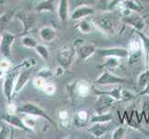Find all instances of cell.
<instances>
[{"mask_svg":"<svg viewBox=\"0 0 149 139\" xmlns=\"http://www.w3.org/2000/svg\"><path fill=\"white\" fill-rule=\"evenodd\" d=\"M95 27L100 33L106 35H114L118 33L119 24L121 19H119L116 15L109 12H103L92 19Z\"/></svg>","mask_w":149,"mask_h":139,"instance_id":"1","label":"cell"},{"mask_svg":"<svg viewBox=\"0 0 149 139\" xmlns=\"http://www.w3.org/2000/svg\"><path fill=\"white\" fill-rule=\"evenodd\" d=\"M18 112L22 113V114H29V115H33L37 118H42V119L47 121L49 124L51 126H53L54 128L58 127L56 122L47 114V112L45 110H43L39 105L35 104L33 102L23 103V104L18 109Z\"/></svg>","mask_w":149,"mask_h":139,"instance_id":"2","label":"cell"},{"mask_svg":"<svg viewBox=\"0 0 149 139\" xmlns=\"http://www.w3.org/2000/svg\"><path fill=\"white\" fill-rule=\"evenodd\" d=\"M20 69H22V64H19L14 68L8 71L6 76L4 77L3 85H2V91L3 94L6 97L8 102L13 100V93L15 88V84H16L17 76L19 73Z\"/></svg>","mask_w":149,"mask_h":139,"instance_id":"3","label":"cell"},{"mask_svg":"<svg viewBox=\"0 0 149 139\" xmlns=\"http://www.w3.org/2000/svg\"><path fill=\"white\" fill-rule=\"evenodd\" d=\"M133 82L130 79L124 78V77L118 76L114 73H112L110 71L105 70L103 73L97 76V78L95 80V84L100 86L104 85H122L126 84H132Z\"/></svg>","mask_w":149,"mask_h":139,"instance_id":"4","label":"cell"},{"mask_svg":"<svg viewBox=\"0 0 149 139\" xmlns=\"http://www.w3.org/2000/svg\"><path fill=\"white\" fill-rule=\"evenodd\" d=\"M127 48L129 50V56L127 58L128 63L131 65L139 63L143 56V46L140 38L137 36L135 38L131 39Z\"/></svg>","mask_w":149,"mask_h":139,"instance_id":"5","label":"cell"},{"mask_svg":"<svg viewBox=\"0 0 149 139\" xmlns=\"http://www.w3.org/2000/svg\"><path fill=\"white\" fill-rule=\"evenodd\" d=\"M76 55V48L74 45H67L59 50L56 59H58V64L62 65L66 70H69L73 63Z\"/></svg>","mask_w":149,"mask_h":139,"instance_id":"6","label":"cell"},{"mask_svg":"<svg viewBox=\"0 0 149 139\" xmlns=\"http://www.w3.org/2000/svg\"><path fill=\"white\" fill-rule=\"evenodd\" d=\"M74 46L76 48V54L78 56V58L84 61L93 57L97 49L95 45L92 43H85L81 39L75 41Z\"/></svg>","mask_w":149,"mask_h":139,"instance_id":"7","label":"cell"},{"mask_svg":"<svg viewBox=\"0 0 149 139\" xmlns=\"http://www.w3.org/2000/svg\"><path fill=\"white\" fill-rule=\"evenodd\" d=\"M138 14L139 13H131L129 15L121 16V22L128 26H131L133 30L143 31L147 24L145 18Z\"/></svg>","mask_w":149,"mask_h":139,"instance_id":"8","label":"cell"},{"mask_svg":"<svg viewBox=\"0 0 149 139\" xmlns=\"http://www.w3.org/2000/svg\"><path fill=\"white\" fill-rule=\"evenodd\" d=\"M113 127L112 122H95V123H91L89 126L87 127V132L90 135L96 138L100 139L104 137L107 133H109Z\"/></svg>","mask_w":149,"mask_h":139,"instance_id":"9","label":"cell"},{"mask_svg":"<svg viewBox=\"0 0 149 139\" xmlns=\"http://www.w3.org/2000/svg\"><path fill=\"white\" fill-rule=\"evenodd\" d=\"M16 35L10 32L2 33L1 43H0V54L3 56V58H11L12 56V45Z\"/></svg>","mask_w":149,"mask_h":139,"instance_id":"10","label":"cell"},{"mask_svg":"<svg viewBox=\"0 0 149 139\" xmlns=\"http://www.w3.org/2000/svg\"><path fill=\"white\" fill-rule=\"evenodd\" d=\"M33 69L32 68H23L20 69L19 73L17 76L16 79V84H15V88H14V93H13V97L17 96L22 89L25 87L29 82L31 76L33 74Z\"/></svg>","mask_w":149,"mask_h":139,"instance_id":"11","label":"cell"},{"mask_svg":"<svg viewBox=\"0 0 149 139\" xmlns=\"http://www.w3.org/2000/svg\"><path fill=\"white\" fill-rule=\"evenodd\" d=\"M116 8H120L121 16L129 15L131 13H142L143 7L140 3V0H124L120 2Z\"/></svg>","mask_w":149,"mask_h":139,"instance_id":"12","label":"cell"},{"mask_svg":"<svg viewBox=\"0 0 149 139\" xmlns=\"http://www.w3.org/2000/svg\"><path fill=\"white\" fill-rule=\"evenodd\" d=\"M95 54L101 57V58H106V57H118L120 59H127L129 56V50L125 47H120V46H115V47H102L97 48Z\"/></svg>","mask_w":149,"mask_h":139,"instance_id":"13","label":"cell"},{"mask_svg":"<svg viewBox=\"0 0 149 139\" xmlns=\"http://www.w3.org/2000/svg\"><path fill=\"white\" fill-rule=\"evenodd\" d=\"M116 102L113 97L107 95H98L95 102V113L109 112L110 108Z\"/></svg>","mask_w":149,"mask_h":139,"instance_id":"14","label":"cell"},{"mask_svg":"<svg viewBox=\"0 0 149 139\" xmlns=\"http://www.w3.org/2000/svg\"><path fill=\"white\" fill-rule=\"evenodd\" d=\"M95 14V9L93 6H87V5H83L73 8L72 12L70 15V19L71 20L78 22L87 17L93 16Z\"/></svg>","mask_w":149,"mask_h":139,"instance_id":"15","label":"cell"},{"mask_svg":"<svg viewBox=\"0 0 149 139\" xmlns=\"http://www.w3.org/2000/svg\"><path fill=\"white\" fill-rule=\"evenodd\" d=\"M15 18H17L20 22L22 23L23 32L22 34H28L31 33V31H33L35 26V19L33 15H31L27 12L19 11L15 14Z\"/></svg>","mask_w":149,"mask_h":139,"instance_id":"16","label":"cell"},{"mask_svg":"<svg viewBox=\"0 0 149 139\" xmlns=\"http://www.w3.org/2000/svg\"><path fill=\"white\" fill-rule=\"evenodd\" d=\"M2 121L5 123H8V125L12 126L14 129H19L24 132H31L26 125L24 124L22 118L19 117L16 114H7L2 117Z\"/></svg>","mask_w":149,"mask_h":139,"instance_id":"17","label":"cell"},{"mask_svg":"<svg viewBox=\"0 0 149 139\" xmlns=\"http://www.w3.org/2000/svg\"><path fill=\"white\" fill-rule=\"evenodd\" d=\"M92 87H93V85H90L89 82L86 80L76 81L74 85L75 95L77 96L85 98V97L88 96L90 95V93L92 92Z\"/></svg>","mask_w":149,"mask_h":139,"instance_id":"18","label":"cell"},{"mask_svg":"<svg viewBox=\"0 0 149 139\" xmlns=\"http://www.w3.org/2000/svg\"><path fill=\"white\" fill-rule=\"evenodd\" d=\"M58 0H43L38 3L35 7V11L37 13H44V12H51L55 13L58 9Z\"/></svg>","mask_w":149,"mask_h":139,"instance_id":"19","label":"cell"},{"mask_svg":"<svg viewBox=\"0 0 149 139\" xmlns=\"http://www.w3.org/2000/svg\"><path fill=\"white\" fill-rule=\"evenodd\" d=\"M40 39L45 43H51L56 39L58 35V31L52 26H43L38 31Z\"/></svg>","mask_w":149,"mask_h":139,"instance_id":"20","label":"cell"},{"mask_svg":"<svg viewBox=\"0 0 149 139\" xmlns=\"http://www.w3.org/2000/svg\"><path fill=\"white\" fill-rule=\"evenodd\" d=\"M56 12L61 22H67L70 18V0H58Z\"/></svg>","mask_w":149,"mask_h":139,"instance_id":"21","label":"cell"},{"mask_svg":"<svg viewBox=\"0 0 149 139\" xmlns=\"http://www.w3.org/2000/svg\"><path fill=\"white\" fill-rule=\"evenodd\" d=\"M134 33L137 36L140 38L141 42H142L146 67H149V35L146 33H143V31L134 30Z\"/></svg>","mask_w":149,"mask_h":139,"instance_id":"22","label":"cell"},{"mask_svg":"<svg viewBox=\"0 0 149 139\" xmlns=\"http://www.w3.org/2000/svg\"><path fill=\"white\" fill-rule=\"evenodd\" d=\"M90 114L88 111L84 110H78L73 117V123L76 127L78 128H83L85 127L87 124H89L90 121Z\"/></svg>","mask_w":149,"mask_h":139,"instance_id":"23","label":"cell"},{"mask_svg":"<svg viewBox=\"0 0 149 139\" xmlns=\"http://www.w3.org/2000/svg\"><path fill=\"white\" fill-rule=\"evenodd\" d=\"M121 86H117L114 88L109 89V90H101L96 88L95 85H93L92 87V92L94 93L95 95L98 96V95H107L111 97H113L116 101H120V93H121Z\"/></svg>","mask_w":149,"mask_h":139,"instance_id":"24","label":"cell"},{"mask_svg":"<svg viewBox=\"0 0 149 139\" xmlns=\"http://www.w3.org/2000/svg\"><path fill=\"white\" fill-rule=\"evenodd\" d=\"M75 29H77L83 34H89L93 33L95 30H96L92 20H88L86 18L78 20V22L75 25Z\"/></svg>","mask_w":149,"mask_h":139,"instance_id":"25","label":"cell"},{"mask_svg":"<svg viewBox=\"0 0 149 139\" xmlns=\"http://www.w3.org/2000/svg\"><path fill=\"white\" fill-rule=\"evenodd\" d=\"M121 59L118 57H106L104 58V62L100 65V68L107 71L115 70L121 65Z\"/></svg>","mask_w":149,"mask_h":139,"instance_id":"26","label":"cell"},{"mask_svg":"<svg viewBox=\"0 0 149 139\" xmlns=\"http://www.w3.org/2000/svg\"><path fill=\"white\" fill-rule=\"evenodd\" d=\"M113 121V116L109 112L106 113H94L90 116L89 124L95 122H109Z\"/></svg>","mask_w":149,"mask_h":139,"instance_id":"27","label":"cell"},{"mask_svg":"<svg viewBox=\"0 0 149 139\" xmlns=\"http://www.w3.org/2000/svg\"><path fill=\"white\" fill-rule=\"evenodd\" d=\"M20 44H22V46L25 48L34 49L38 43L36 39L33 36H32L30 34H23L20 36Z\"/></svg>","mask_w":149,"mask_h":139,"instance_id":"28","label":"cell"},{"mask_svg":"<svg viewBox=\"0 0 149 139\" xmlns=\"http://www.w3.org/2000/svg\"><path fill=\"white\" fill-rule=\"evenodd\" d=\"M15 14H16V10L15 9L11 10V11H8L0 14V31H2L4 28L7 27V25L15 17Z\"/></svg>","mask_w":149,"mask_h":139,"instance_id":"29","label":"cell"},{"mask_svg":"<svg viewBox=\"0 0 149 139\" xmlns=\"http://www.w3.org/2000/svg\"><path fill=\"white\" fill-rule=\"evenodd\" d=\"M34 51L36 52V54L43 60H45V61L48 60L49 57H50V51H49L48 47L45 45L37 44V45L35 46V48H34Z\"/></svg>","mask_w":149,"mask_h":139,"instance_id":"30","label":"cell"},{"mask_svg":"<svg viewBox=\"0 0 149 139\" xmlns=\"http://www.w3.org/2000/svg\"><path fill=\"white\" fill-rule=\"evenodd\" d=\"M148 84H149V67H146V69L138 75L137 85L139 88L143 89Z\"/></svg>","mask_w":149,"mask_h":139,"instance_id":"31","label":"cell"},{"mask_svg":"<svg viewBox=\"0 0 149 139\" xmlns=\"http://www.w3.org/2000/svg\"><path fill=\"white\" fill-rule=\"evenodd\" d=\"M36 119H37V117H34L33 115H29V114H23V117H22L24 124L26 125V127L31 132L34 131L35 128H36V125H37Z\"/></svg>","mask_w":149,"mask_h":139,"instance_id":"32","label":"cell"},{"mask_svg":"<svg viewBox=\"0 0 149 139\" xmlns=\"http://www.w3.org/2000/svg\"><path fill=\"white\" fill-rule=\"evenodd\" d=\"M138 97L137 94H134L129 89L122 88L120 93V101L121 102H132Z\"/></svg>","mask_w":149,"mask_h":139,"instance_id":"33","label":"cell"},{"mask_svg":"<svg viewBox=\"0 0 149 139\" xmlns=\"http://www.w3.org/2000/svg\"><path fill=\"white\" fill-rule=\"evenodd\" d=\"M127 135V128L123 125L117 126L111 133L112 139H124Z\"/></svg>","mask_w":149,"mask_h":139,"instance_id":"34","label":"cell"},{"mask_svg":"<svg viewBox=\"0 0 149 139\" xmlns=\"http://www.w3.org/2000/svg\"><path fill=\"white\" fill-rule=\"evenodd\" d=\"M53 75H54V71L49 68V67L45 66V67H42L39 71L37 73V76H40L44 78L45 80L47 81H50L51 79L53 78Z\"/></svg>","mask_w":149,"mask_h":139,"instance_id":"35","label":"cell"},{"mask_svg":"<svg viewBox=\"0 0 149 139\" xmlns=\"http://www.w3.org/2000/svg\"><path fill=\"white\" fill-rule=\"evenodd\" d=\"M13 129L14 128L12 126L8 125V123L0 127V139L11 138L12 137L11 136L13 135Z\"/></svg>","mask_w":149,"mask_h":139,"instance_id":"36","label":"cell"},{"mask_svg":"<svg viewBox=\"0 0 149 139\" xmlns=\"http://www.w3.org/2000/svg\"><path fill=\"white\" fill-rule=\"evenodd\" d=\"M58 119L60 121L61 125L63 127H67L70 124V115H69V111L66 109L60 110L58 112Z\"/></svg>","mask_w":149,"mask_h":139,"instance_id":"37","label":"cell"},{"mask_svg":"<svg viewBox=\"0 0 149 139\" xmlns=\"http://www.w3.org/2000/svg\"><path fill=\"white\" fill-rule=\"evenodd\" d=\"M47 82H48V81L45 80L44 78H42V77L36 76V77H35V78L33 80V86L35 87V88L43 90V88L45 87V85H47Z\"/></svg>","mask_w":149,"mask_h":139,"instance_id":"38","label":"cell"},{"mask_svg":"<svg viewBox=\"0 0 149 139\" xmlns=\"http://www.w3.org/2000/svg\"><path fill=\"white\" fill-rule=\"evenodd\" d=\"M45 95H47V96H52L54 95L56 91V86L55 84L53 83H49V81L47 83V85H45V87L43 88L42 90Z\"/></svg>","mask_w":149,"mask_h":139,"instance_id":"39","label":"cell"},{"mask_svg":"<svg viewBox=\"0 0 149 139\" xmlns=\"http://www.w3.org/2000/svg\"><path fill=\"white\" fill-rule=\"evenodd\" d=\"M6 110L8 114H16V112L18 111V108L16 106V104L12 101L8 102L7 107H6Z\"/></svg>","mask_w":149,"mask_h":139,"instance_id":"40","label":"cell"},{"mask_svg":"<svg viewBox=\"0 0 149 139\" xmlns=\"http://www.w3.org/2000/svg\"><path fill=\"white\" fill-rule=\"evenodd\" d=\"M73 2H74V8H76L79 6H83V5L93 6V5L95 3V0H73Z\"/></svg>","mask_w":149,"mask_h":139,"instance_id":"41","label":"cell"},{"mask_svg":"<svg viewBox=\"0 0 149 139\" xmlns=\"http://www.w3.org/2000/svg\"><path fill=\"white\" fill-rule=\"evenodd\" d=\"M11 67H12V64L8 58H4L2 59H0V68L9 71L10 69H11Z\"/></svg>","mask_w":149,"mask_h":139,"instance_id":"42","label":"cell"},{"mask_svg":"<svg viewBox=\"0 0 149 139\" xmlns=\"http://www.w3.org/2000/svg\"><path fill=\"white\" fill-rule=\"evenodd\" d=\"M111 1L112 0H98V6L97 7H98L100 9L106 11V10H109V7Z\"/></svg>","mask_w":149,"mask_h":139,"instance_id":"43","label":"cell"},{"mask_svg":"<svg viewBox=\"0 0 149 139\" xmlns=\"http://www.w3.org/2000/svg\"><path fill=\"white\" fill-rule=\"evenodd\" d=\"M65 71H66V69L64 68V67L62 65L58 64L54 70V75L56 77H62L65 73Z\"/></svg>","mask_w":149,"mask_h":139,"instance_id":"44","label":"cell"},{"mask_svg":"<svg viewBox=\"0 0 149 139\" xmlns=\"http://www.w3.org/2000/svg\"><path fill=\"white\" fill-rule=\"evenodd\" d=\"M122 1H124V0H112L110 5H109V10H111L113 8H115L118 6V5H119Z\"/></svg>","mask_w":149,"mask_h":139,"instance_id":"45","label":"cell"},{"mask_svg":"<svg viewBox=\"0 0 149 139\" xmlns=\"http://www.w3.org/2000/svg\"><path fill=\"white\" fill-rule=\"evenodd\" d=\"M140 96H147L149 97V84L146 85L141 90V92L139 93Z\"/></svg>","mask_w":149,"mask_h":139,"instance_id":"46","label":"cell"},{"mask_svg":"<svg viewBox=\"0 0 149 139\" xmlns=\"http://www.w3.org/2000/svg\"><path fill=\"white\" fill-rule=\"evenodd\" d=\"M7 73H8V71H7V70L0 68V79H4V77L6 76Z\"/></svg>","mask_w":149,"mask_h":139,"instance_id":"47","label":"cell"},{"mask_svg":"<svg viewBox=\"0 0 149 139\" xmlns=\"http://www.w3.org/2000/svg\"><path fill=\"white\" fill-rule=\"evenodd\" d=\"M146 24H147V26H148V35H149V22H146Z\"/></svg>","mask_w":149,"mask_h":139,"instance_id":"48","label":"cell"},{"mask_svg":"<svg viewBox=\"0 0 149 139\" xmlns=\"http://www.w3.org/2000/svg\"><path fill=\"white\" fill-rule=\"evenodd\" d=\"M143 2H146V3H149V0H141Z\"/></svg>","mask_w":149,"mask_h":139,"instance_id":"49","label":"cell"},{"mask_svg":"<svg viewBox=\"0 0 149 139\" xmlns=\"http://www.w3.org/2000/svg\"><path fill=\"white\" fill-rule=\"evenodd\" d=\"M1 38H2V34L0 33V43H1Z\"/></svg>","mask_w":149,"mask_h":139,"instance_id":"50","label":"cell"},{"mask_svg":"<svg viewBox=\"0 0 149 139\" xmlns=\"http://www.w3.org/2000/svg\"><path fill=\"white\" fill-rule=\"evenodd\" d=\"M0 14H1V13H0Z\"/></svg>","mask_w":149,"mask_h":139,"instance_id":"51","label":"cell"}]
</instances>
